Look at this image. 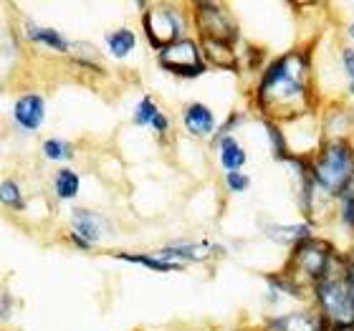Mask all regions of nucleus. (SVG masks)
Segmentation results:
<instances>
[{"mask_svg":"<svg viewBox=\"0 0 354 331\" xmlns=\"http://www.w3.org/2000/svg\"><path fill=\"white\" fill-rule=\"evenodd\" d=\"M261 104L268 111H283L301 106L306 99V86H304V61L299 56H283L276 61L268 74L261 82Z\"/></svg>","mask_w":354,"mask_h":331,"instance_id":"f257e3e1","label":"nucleus"},{"mask_svg":"<svg viewBox=\"0 0 354 331\" xmlns=\"http://www.w3.org/2000/svg\"><path fill=\"white\" fill-rule=\"evenodd\" d=\"M314 177L326 192L349 190V182L354 177L352 149L347 144H342V142H334L332 147H326L324 155L319 157L317 167H314Z\"/></svg>","mask_w":354,"mask_h":331,"instance_id":"f03ea898","label":"nucleus"},{"mask_svg":"<svg viewBox=\"0 0 354 331\" xmlns=\"http://www.w3.org/2000/svg\"><path fill=\"white\" fill-rule=\"evenodd\" d=\"M317 294L326 311V316L332 319L334 324H349L354 319V301L349 281L326 278L317 286Z\"/></svg>","mask_w":354,"mask_h":331,"instance_id":"7ed1b4c3","label":"nucleus"},{"mask_svg":"<svg viewBox=\"0 0 354 331\" xmlns=\"http://www.w3.org/2000/svg\"><path fill=\"white\" fill-rule=\"evenodd\" d=\"M160 61H162V66H167V71L180 76H200L205 71V66L200 64L198 46L192 41H180V44L167 46L160 53Z\"/></svg>","mask_w":354,"mask_h":331,"instance_id":"20e7f679","label":"nucleus"},{"mask_svg":"<svg viewBox=\"0 0 354 331\" xmlns=\"http://www.w3.org/2000/svg\"><path fill=\"white\" fill-rule=\"evenodd\" d=\"M145 26H147V36L157 48H167L175 44V38L180 36V18L170 8H157L152 13L145 15Z\"/></svg>","mask_w":354,"mask_h":331,"instance_id":"39448f33","label":"nucleus"},{"mask_svg":"<svg viewBox=\"0 0 354 331\" xmlns=\"http://www.w3.org/2000/svg\"><path fill=\"white\" fill-rule=\"evenodd\" d=\"M198 26L203 30V36L210 41H221V44H230L236 38V28L228 21V15L223 13L218 6H207L200 3L198 6Z\"/></svg>","mask_w":354,"mask_h":331,"instance_id":"423d86ee","label":"nucleus"},{"mask_svg":"<svg viewBox=\"0 0 354 331\" xmlns=\"http://www.w3.org/2000/svg\"><path fill=\"white\" fill-rule=\"evenodd\" d=\"M294 265L311 278H322L326 273V265H329V250H326L324 243L304 240L301 245H296Z\"/></svg>","mask_w":354,"mask_h":331,"instance_id":"0eeeda50","label":"nucleus"},{"mask_svg":"<svg viewBox=\"0 0 354 331\" xmlns=\"http://www.w3.org/2000/svg\"><path fill=\"white\" fill-rule=\"evenodd\" d=\"M44 114H46V104L38 94H26L15 102L13 117L23 129H30V132L38 129L41 122H44Z\"/></svg>","mask_w":354,"mask_h":331,"instance_id":"6e6552de","label":"nucleus"},{"mask_svg":"<svg viewBox=\"0 0 354 331\" xmlns=\"http://www.w3.org/2000/svg\"><path fill=\"white\" fill-rule=\"evenodd\" d=\"M74 240L79 245H88V243H96L102 233L106 230L104 220L99 215L88 213V210H76L74 213Z\"/></svg>","mask_w":354,"mask_h":331,"instance_id":"1a4fd4ad","label":"nucleus"},{"mask_svg":"<svg viewBox=\"0 0 354 331\" xmlns=\"http://www.w3.org/2000/svg\"><path fill=\"white\" fill-rule=\"evenodd\" d=\"M185 126H187L192 134H210L215 126L213 114H210V109L203 106V104H190L187 111H185Z\"/></svg>","mask_w":354,"mask_h":331,"instance_id":"9d476101","label":"nucleus"},{"mask_svg":"<svg viewBox=\"0 0 354 331\" xmlns=\"http://www.w3.org/2000/svg\"><path fill=\"white\" fill-rule=\"evenodd\" d=\"M271 331H322V326L309 314H288L271 321Z\"/></svg>","mask_w":354,"mask_h":331,"instance_id":"9b49d317","label":"nucleus"},{"mask_svg":"<svg viewBox=\"0 0 354 331\" xmlns=\"http://www.w3.org/2000/svg\"><path fill=\"white\" fill-rule=\"evenodd\" d=\"M203 46H205V56L213 61V66L236 68V53H233L230 44H221V41H210V38H205Z\"/></svg>","mask_w":354,"mask_h":331,"instance_id":"f8f14e48","label":"nucleus"},{"mask_svg":"<svg viewBox=\"0 0 354 331\" xmlns=\"http://www.w3.org/2000/svg\"><path fill=\"white\" fill-rule=\"evenodd\" d=\"M221 162L228 172H238V167L245 164V152L241 149V144L233 137H225L221 142Z\"/></svg>","mask_w":354,"mask_h":331,"instance_id":"ddd939ff","label":"nucleus"},{"mask_svg":"<svg viewBox=\"0 0 354 331\" xmlns=\"http://www.w3.org/2000/svg\"><path fill=\"white\" fill-rule=\"evenodd\" d=\"M28 38L30 41H38V44H46L51 46V48H56V51H68V44L64 41V36L61 33H56L53 28H38V26H28Z\"/></svg>","mask_w":354,"mask_h":331,"instance_id":"4468645a","label":"nucleus"},{"mask_svg":"<svg viewBox=\"0 0 354 331\" xmlns=\"http://www.w3.org/2000/svg\"><path fill=\"white\" fill-rule=\"evenodd\" d=\"M106 44H109L111 53L117 59H124L127 53L134 48V33L132 30H117V33H109L106 36Z\"/></svg>","mask_w":354,"mask_h":331,"instance_id":"2eb2a0df","label":"nucleus"},{"mask_svg":"<svg viewBox=\"0 0 354 331\" xmlns=\"http://www.w3.org/2000/svg\"><path fill=\"white\" fill-rule=\"evenodd\" d=\"M56 192H59L61 200L76 198V192H79V175L71 172V169H61L59 175H56Z\"/></svg>","mask_w":354,"mask_h":331,"instance_id":"dca6fc26","label":"nucleus"},{"mask_svg":"<svg viewBox=\"0 0 354 331\" xmlns=\"http://www.w3.org/2000/svg\"><path fill=\"white\" fill-rule=\"evenodd\" d=\"M122 261H129V263H142L152 268V271H160V273H170V271H180V263H170V261H162V258H149V256H127L122 253Z\"/></svg>","mask_w":354,"mask_h":331,"instance_id":"f3484780","label":"nucleus"},{"mask_svg":"<svg viewBox=\"0 0 354 331\" xmlns=\"http://www.w3.org/2000/svg\"><path fill=\"white\" fill-rule=\"evenodd\" d=\"M167 258H187V261H203L207 258V248L200 245V248H192V245H180V248H165L162 250V261Z\"/></svg>","mask_w":354,"mask_h":331,"instance_id":"a211bd4d","label":"nucleus"},{"mask_svg":"<svg viewBox=\"0 0 354 331\" xmlns=\"http://www.w3.org/2000/svg\"><path fill=\"white\" fill-rule=\"evenodd\" d=\"M268 236L281 240V243H294V240H304L309 238V228L306 225H294V228H271Z\"/></svg>","mask_w":354,"mask_h":331,"instance_id":"6ab92c4d","label":"nucleus"},{"mask_svg":"<svg viewBox=\"0 0 354 331\" xmlns=\"http://www.w3.org/2000/svg\"><path fill=\"white\" fill-rule=\"evenodd\" d=\"M44 155L48 160H66V157H71V147L61 140H48L44 144Z\"/></svg>","mask_w":354,"mask_h":331,"instance_id":"aec40b11","label":"nucleus"},{"mask_svg":"<svg viewBox=\"0 0 354 331\" xmlns=\"http://www.w3.org/2000/svg\"><path fill=\"white\" fill-rule=\"evenodd\" d=\"M157 114H160V111H157L155 102H152V99H145V102L140 104V109H137L134 122H137V124H152Z\"/></svg>","mask_w":354,"mask_h":331,"instance_id":"412c9836","label":"nucleus"},{"mask_svg":"<svg viewBox=\"0 0 354 331\" xmlns=\"http://www.w3.org/2000/svg\"><path fill=\"white\" fill-rule=\"evenodd\" d=\"M0 195H3V202H6V205L18 207V210H21V207H23L21 192H18V187H15V182H3V190H0Z\"/></svg>","mask_w":354,"mask_h":331,"instance_id":"4be33fe9","label":"nucleus"},{"mask_svg":"<svg viewBox=\"0 0 354 331\" xmlns=\"http://www.w3.org/2000/svg\"><path fill=\"white\" fill-rule=\"evenodd\" d=\"M248 177L245 175H241V172H228V187L230 190H236V192H243V190H248Z\"/></svg>","mask_w":354,"mask_h":331,"instance_id":"5701e85b","label":"nucleus"},{"mask_svg":"<svg viewBox=\"0 0 354 331\" xmlns=\"http://www.w3.org/2000/svg\"><path fill=\"white\" fill-rule=\"evenodd\" d=\"M342 218H344V223H347L349 228H354V195H352V192H347V195H344V205H342Z\"/></svg>","mask_w":354,"mask_h":331,"instance_id":"b1692460","label":"nucleus"},{"mask_svg":"<svg viewBox=\"0 0 354 331\" xmlns=\"http://www.w3.org/2000/svg\"><path fill=\"white\" fill-rule=\"evenodd\" d=\"M268 137H271V142H276V155H279V157L286 155V152H283V149H286V144H283V137H281V132L273 124H268Z\"/></svg>","mask_w":354,"mask_h":331,"instance_id":"393cba45","label":"nucleus"},{"mask_svg":"<svg viewBox=\"0 0 354 331\" xmlns=\"http://www.w3.org/2000/svg\"><path fill=\"white\" fill-rule=\"evenodd\" d=\"M344 64H347V71H349V76H352V91H354V51L344 53Z\"/></svg>","mask_w":354,"mask_h":331,"instance_id":"a878e982","label":"nucleus"},{"mask_svg":"<svg viewBox=\"0 0 354 331\" xmlns=\"http://www.w3.org/2000/svg\"><path fill=\"white\" fill-rule=\"evenodd\" d=\"M152 126H155V129H157L160 134H165V132H167V119H165L162 114H157L155 122H152Z\"/></svg>","mask_w":354,"mask_h":331,"instance_id":"bb28decb","label":"nucleus"},{"mask_svg":"<svg viewBox=\"0 0 354 331\" xmlns=\"http://www.w3.org/2000/svg\"><path fill=\"white\" fill-rule=\"evenodd\" d=\"M326 331H354V324H334L332 329H326Z\"/></svg>","mask_w":354,"mask_h":331,"instance_id":"cd10ccee","label":"nucleus"},{"mask_svg":"<svg viewBox=\"0 0 354 331\" xmlns=\"http://www.w3.org/2000/svg\"><path fill=\"white\" fill-rule=\"evenodd\" d=\"M349 288L354 291V263L349 265Z\"/></svg>","mask_w":354,"mask_h":331,"instance_id":"c85d7f7f","label":"nucleus"},{"mask_svg":"<svg viewBox=\"0 0 354 331\" xmlns=\"http://www.w3.org/2000/svg\"><path fill=\"white\" fill-rule=\"evenodd\" d=\"M349 33H352V38H354V26H352V30H349Z\"/></svg>","mask_w":354,"mask_h":331,"instance_id":"c756f323","label":"nucleus"},{"mask_svg":"<svg viewBox=\"0 0 354 331\" xmlns=\"http://www.w3.org/2000/svg\"><path fill=\"white\" fill-rule=\"evenodd\" d=\"M352 301H354V291H352Z\"/></svg>","mask_w":354,"mask_h":331,"instance_id":"7c9ffc66","label":"nucleus"}]
</instances>
